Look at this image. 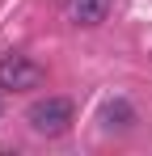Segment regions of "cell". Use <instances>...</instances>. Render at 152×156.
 <instances>
[{"label":"cell","instance_id":"1","mask_svg":"<svg viewBox=\"0 0 152 156\" xmlns=\"http://www.w3.org/2000/svg\"><path fill=\"white\" fill-rule=\"evenodd\" d=\"M25 122L34 135H63L72 127V101L68 97H38V101L25 110Z\"/></svg>","mask_w":152,"mask_h":156},{"label":"cell","instance_id":"2","mask_svg":"<svg viewBox=\"0 0 152 156\" xmlns=\"http://www.w3.org/2000/svg\"><path fill=\"white\" fill-rule=\"evenodd\" d=\"M42 68L30 59V55H4L0 59V89L4 93H25V89H38L42 84Z\"/></svg>","mask_w":152,"mask_h":156},{"label":"cell","instance_id":"3","mask_svg":"<svg viewBox=\"0 0 152 156\" xmlns=\"http://www.w3.org/2000/svg\"><path fill=\"white\" fill-rule=\"evenodd\" d=\"M110 4L114 0H63V9H68V21L72 26H101L106 17H110Z\"/></svg>","mask_w":152,"mask_h":156},{"label":"cell","instance_id":"4","mask_svg":"<svg viewBox=\"0 0 152 156\" xmlns=\"http://www.w3.org/2000/svg\"><path fill=\"white\" fill-rule=\"evenodd\" d=\"M101 122H106V131H127L131 122H135V110L118 97V101H106L101 105Z\"/></svg>","mask_w":152,"mask_h":156}]
</instances>
